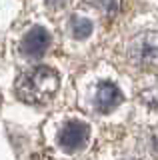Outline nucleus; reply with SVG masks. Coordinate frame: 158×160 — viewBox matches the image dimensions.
I'll use <instances>...</instances> for the list:
<instances>
[{
    "mask_svg": "<svg viewBox=\"0 0 158 160\" xmlns=\"http://www.w3.org/2000/svg\"><path fill=\"white\" fill-rule=\"evenodd\" d=\"M58 74L50 66H36L24 72L16 82V96L24 104H46L58 90Z\"/></svg>",
    "mask_w": 158,
    "mask_h": 160,
    "instance_id": "nucleus-1",
    "label": "nucleus"
},
{
    "mask_svg": "<svg viewBox=\"0 0 158 160\" xmlns=\"http://www.w3.org/2000/svg\"><path fill=\"white\" fill-rule=\"evenodd\" d=\"M128 58L140 68L158 70V32H142L132 38Z\"/></svg>",
    "mask_w": 158,
    "mask_h": 160,
    "instance_id": "nucleus-2",
    "label": "nucleus"
},
{
    "mask_svg": "<svg viewBox=\"0 0 158 160\" xmlns=\"http://www.w3.org/2000/svg\"><path fill=\"white\" fill-rule=\"evenodd\" d=\"M88 136H90L88 124L74 120V122H68L66 126L60 128V132H58V144L66 152H78L88 142Z\"/></svg>",
    "mask_w": 158,
    "mask_h": 160,
    "instance_id": "nucleus-3",
    "label": "nucleus"
},
{
    "mask_svg": "<svg viewBox=\"0 0 158 160\" xmlns=\"http://www.w3.org/2000/svg\"><path fill=\"white\" fill-rule=\"evenodd\" d=\"M48 44H50V34L40 26H34L32 30H28L24 34V38L20 42V50H22V54H26L30 58H40L46 52Z\"/></svg>",
    "mask_w": 158,
    "mask_h": 160,
    "instance_id": "nucleus-4",
    "label": "nucleus"
},
{
    "mask_svg": "<svg viewBox=\"0 0 158 160\" xmlns=\"http://www.w3.org/2000/svg\"><path fill=\"white\" fill-rule=\"evenodd\" d=\"M120 102H122V94L112 82H100L96 86V94H94L96 110H100V112H110V110H114Z\"/></svg>",
    "mask_w": 158,
    "mask_h": 160,
    "instance_id": "nucleus-5",
    "label": "nucleus"
},
{
    "mask_svg": "<svg viewBox=\"0 0 158 160\" xmlns=\"http://www.w3.org/2000/svg\"><path fill=\"white\" fill-rule=\"evenodd\" d=\"M70 28H72L74 38L82 40V38L90 36V32H92V22H90L88 18H84V16H74V18L70 20Z\"/></svg>",
    "mask_w": 158,
    "mask_h": 160,
    "instance_id": "nucleus-6",
    "label": "nucleus"
},
{
    "mask_svg": "<svg viewBox=\"0 0 158 160\" xmlns=\"http://www.w3.org/2000/svg\"><path fill=\"white\" fill-rule=\"evenodd\" d=\"M46 4L52 10H62L64 6H68V4H70V0H46Z\"/></svg>",
    "mask_w": 158,
    "mask_h": 160,
    "instance_id": "nucleus-7",
    "label": "nucleus"
}]
</instances>
